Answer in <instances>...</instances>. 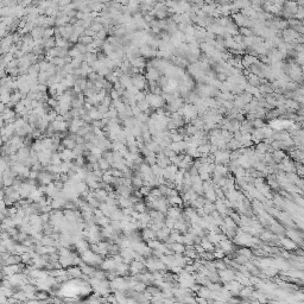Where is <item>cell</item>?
<instances>
[{"instance_id":"obj_1","label":"cell","mask_w":304,"mask_h":304,"mask_svg":"<svg viewBox=\"0 0 304 304\" xmlns=\"http://www.w3.org/2000/svg\"><path fill=\"white\" fill-rule=\"evenodd\" d=\"M81 43L86 44V45H89L91 43H93V38H91V37H89V36H84V37H82V38H81Z\"/></svg>"}]
</instances>
